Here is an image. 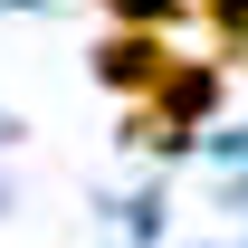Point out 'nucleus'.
I'll use <instances>...</instances> for the list:
<instances>
[{"label": "nucleus", "mask_w": 248, "mask_h": 248, "mask_svg": "<svg viewBox=\"0 0 248 248\" xmlns=\"http://www.w3.org/2000/svg\"><path fill=\"white\" fill-rule=\"evenodd\" d=\"M105 10H115V29H153V38H172L191 19V0H105Z\"/></svg>", "instance_id": "3"}, {"label": "nucleus", "mask_w": 248, "mask_h": 248, "mask_svg": "<svg viewBox=\"0 0 248 248\" xmlns=\"http://www.w3.org/2000/svg\"><path fill=\"white\" fill-rule=\"evenodd\" d=\"M172 67H182V48H172V38H153V29H105V38H95V86L134 95V105H143Z\"/></svg>", "instance_id": "2"}, {"label": "nucleus", "mask_w": 248, "mask_h": 248, "mask_svg": "<svg viewBox=\"0 0 248 248\" xmlns=\"http://www.w3.org/2000/svg\"><path fill=\"white\" fill-rule=\"evenodd\" d=\"M201 10H210V0H201Z\"/></svg>", "instance_id": "4"}, {"label": "nucleus", "mask_w": 248, "mask_h": 248, "mask_svg": "<svg viewBox=\"0 0 248 248\" xmlns=\"http://www.w3.org/2000/svg\"><path fill=\"white\" fill-rule=\"evenodd\" d=\"M210 115H219V67H210V58H182L153 95H143V105H134V124H124V134H134V143H172V153H182Z\"/></svg>", "instance_id": "1"}]
</instances>
